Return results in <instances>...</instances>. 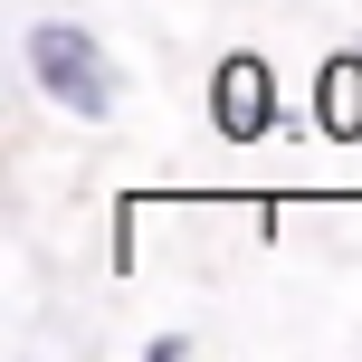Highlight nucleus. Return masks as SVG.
<instances>
[{
    "label": "nucleus",
    "mask_w": 362,
    "mask_h": 362,
    "mask_svg": "<svg viewBox=\"0 0 362 362\" xmlns=\"http://www.w3.org/2000/svg\"><path fill=\"white\" fill-rule=\"evenodd\" d=\"M29 76L48 86V105H67V115H115V57L95 48L76 19H38L29 29Z\"/></svg>",
    "instance_id": "f257e3e1"
},
{
    "label": "nucleus",
    "mask_w": 362,
    "mask_h": 362,
    "mask_svg": "<svg viewBox=\"0 0 362 362\" xmlns=\"http://www.w3.org/2000/svg\"><path fill=\"white\" fill-rule=\"evenodd\" d=\"M210 124L229 134V144H248V134L276 124V76H267V57H219V76H210Z\"/></svg>",
    "instance_id": "f03ea898"
},
{
    "label": "nucleus",
    "mask_w": 362,
    "mask_h": 362,
    "mask_svg": "<svg viewBox=\"0 0 362 362\" xmlns=\"http://www.w3.org/2000/svg\"><path fill=\"white\" fill-rule=\"evenodd\" d=\"M315 124H325V134H344V144L362 134V57H334V67H325V95H315Z\"/></svg>",
    "instance_id": "7ed1b4c3"
}]
</instances>
